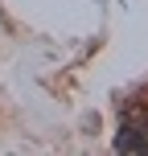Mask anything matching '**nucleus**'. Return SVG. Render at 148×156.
<instances>
[{"label":"nucleus","mask_w":148,"mask_h":156,"mask_svg":"<svg viewBox=\"0 0 148 156\" xmlns=\"http://www.w3.org/2000/svg\"><path fill=\"white\" fill-rule=\"evenodd\" d=\"M115 148H119V152H148V132H144V123H124V132L115 136Z\"/></svg>","instance_id":"f257e3e1"},{"label":"nucleus","mask_w":148,"mask_h":156,"mask_svg":"<svg viewBox=\"0 0 148 156\" xmlns=\"http://www.w3.org/2000/svg\"><path fill=\"white\" fill-rule=\"evenodd\" d=\"M144 132H148V119H144Z\"/></svg>","instance_id":"f03ea898"}]
</instances>
